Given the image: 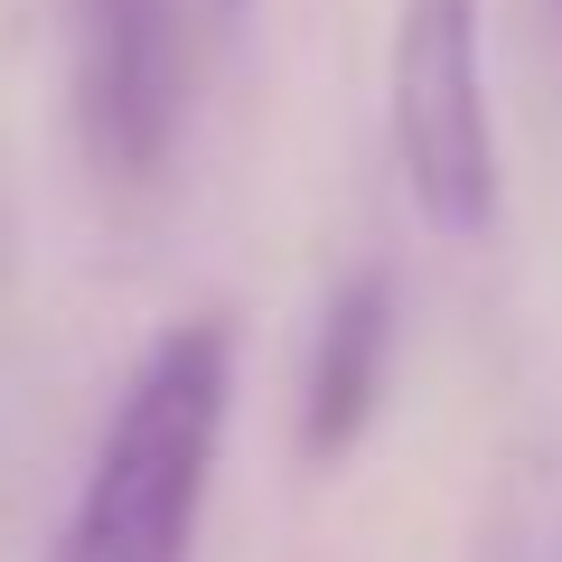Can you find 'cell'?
I'll use <instances>...</instances> for the list:
<instances>
[{
	"label": "cell",
	"instance_id": "1",
	"mask_svg": "<svg viewBox=\"0 0 562 562\" xmlns=\"http://www.w3.org/2000/svg\"><path fill=\"white\" fill-rule=\"evenodd\" d=\"M225 413H235V328L206 310L169 319L122 375L47 562H188L225 450Z\"/></svg>",
	"mask_w": 562,
	"mask_h": 562
},
{
	"label": "cell",
	"instance_id": "2",
	"mask_svg": "<svg viewBox=\"0 0 562 562\" xmlns=\"http://www.w3.org/2000/svg\"><path fill=\"white\" fill-rule=\"evenodd\" d=\"M384 113H394V160H403V188H413L422 225L450 244H479L506 198L479 0H403L394 10Z\"/></svg>",
	"mask_w": 562,
	"mask_h": 562
},
{
	"label": "cell",
	"instance_id": "4",
	"mask_svg": "<svg viewBox=\"0 0 562 562\" xmlns=\"http://www.w3.org/2000/svg\"><path fill=\"white\" fill-rule=\"evenodd\" d=\"M384 375H394V272L366 262L328 291L319 338H310L301 375V460L328 469L366 441V422L384 413Z\"/></svg>",
	"mask_w": 562,
	"mask_h": 562
},
{
	"label": "cell",
	"instance_id": "3",
	"mask_svg": "<svg viewBox=\"0 0 562 562\" xmlns=\"http://www.w3.org/2000/svg\"><path fill=\"white\" fill-rule=\"evenodd\" d=\"M76 10V132L103 179H160L188 122L179 0H66Z\"/></svg>",
	"mask_w": 562,
	"mask_h": 562
}]
</instances>
